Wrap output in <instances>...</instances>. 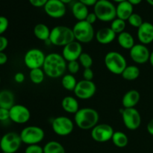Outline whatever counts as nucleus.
Listing matches in <instances>:
<instances>
[{
	"instance_id": "obj_1",
	"label": "nucleus",
	"mask_w": 153,
	"mask_h": 153,
	"mask_svg": "<svg viewBox=\"0 0 153 153\" xmlns=\"http://www.w3.org/2000/svg\"><path fill=\"white\" fill-rule=\"evenodd\" d=\"M67 61L62 55L52 52L46 55L42 69L45 74L51 79H58L64 75L67 70Z\"/></svg>"
},
{
	"instance_id": "obj_2",
	"label": "nucleus",
	"mask_w": 153,
	"mask_h": 153,
	"mask_svg": "<svg viewBox=\"0 0 153 153\" xmlns=\"http://www.w3.org/2000/svg\"><path fill=\"white\" fill-rule=\"evenodd\" d=\"M100 115L91 108H83L75 114L74 120L77 126L83 130L92 129L98 124Z\"/></svg>"
},
{
	"instance_id": "obj_3",
	"label": "nucleus",
	"mask_w": 153,
	"mask_h": 153,
	"mask_svg": "<svg viewBox=\"0 0 153 153\" xmlns=\"http://www.w3.org/2000/svg\"><path fill=\"white\" fill-rule=\"evenodd\" d=\"M75 37L73 28L65 25H57L51 30L49 42L57 46H65L74 41Z\"/></svg>"
},
{
	"instance_id": "obj_4",
	"label": "nucleus",
	"mask_w": 153,
	"mask_h": 153,
	"mask_svg": "<svg viewBox=\"0 0 153 153\" xmlns=\"http://www.w3.org/2000/svg\"><path fill=\"white\" fill-rule=\"evenodd\" d=\"M104 62L108 71L115 75L122 74L126 67L128 66L125 57L120 52L115 51H111L106 54Z\"/></svg>"
},
{
	"instance_id": "obj_5",
	"label": "nucleus",
	"mask_w": 153,
	"mask_h": 153,
	"mask_svg": "<svg viewBox=\"0 0 153 153\" xmlns=\"http://www.w3.org/2000/svg\"><path fill=\"white\" fill-rule=\"evenodd\" d=\"M94 12L102 22H112L117 18L116 7L108 0H99L94 5Z\"/></svg>"
},
{
	"instance_id": "obj_6",
	"label": "nucleus",
	"mask_w": 153,
	"mask_h": 153,
	"mask_svg": "<svg viewBox=\"0 0 153 153\" xmlns=\"http://www.w3.org/2000/svg\"><path fill=\"white\" fill-rule=\"evenodd\" d=\"M75 40L80 43H88L94 40L95 32L93 25L86 20L78 21L73 28Z\"/></svg>"
},
{
	"instance_id": "obj_7",
	"label": "nucleus",
	"mask_w": 153,
	"mask_h": 153,
	"mask_svg": "<svg viewBox=\"0 0 153 153\" xmlns=\"http://www.w3.org/2000/svg\"><path fill=\"white\" fill-rule=\"evenodd\" d=\"M22 143L25 144H39L44 139L45 132L43 128L36 126H29L21 131L19 134Z\"/></svg>"
},
{
	"instance_id": "obj_8",
	"label": "nucleus",
	"mask_w": 153,
	"mask_h": 153,
	"mask_svg": "<svg viewBox=\"0 0 153 153\" xmlns=\"http://www.w3.org/2000/svg\"><path fill=\"white\" fill-rule=\"evenodd\" d=\"M20 135L16 132H7L1 137L0 149L2 152L15 153L22 144Z\"/></svg>"
},
{
	"instance_id": "obj_9",
	"label": "nucleus",
	"mask_w": 153,
	"mask_h": 153,
	"mask_svg": "<svg viewBox=\"0 0 153 153\" xmlns=\"http://www.w3.org/2000/svg\"><path fill=\"white\" fill-rule=\"evenodd\" d=\"M45 55L44 52L39 49H31L25 52L24 55V64L29 70L42 68L44 64Z\"/></svg>"
},
{
	"instance_id": "obj_10",
	"label": "nucleus",
	"mask_w": 153,
	"mask_h": 153,
	"mask_svg": "<svg viewBox=\"0 0 153 153\" xmlns=\"http://www.w3.org/2000/svg\"><path fill=\"white\" fill-rule=\"evenodd\" d=\"M121 115L124 125L128 129L134 131L140 127L141 124V116L135 108L122 109Z\"/></svg>"
},
{
	"instance_id": "obj_11",
	"label": "nucleus",
	"mask_w": 153,
	"mask_h": 153,
	"mask_svg": "<svg viewBox=\"0 0 153 153\" xmlns=\"http://www.w3.org/2000/svg\"><path fill=\"white\" fill-rule=\"evenodd\" d=\"M52 128L54 132L59 136H67L74 129L73 122L69 117L60 116L54 118L52 123Z\"/></svg>"
},
{
	"instance_id": "obj_12",
	"label": "nucleus",
	"mask_w": 153,
	"mask_h": 153,
	"mask_svg": "<svg viewBox=\"0 0 153 153\" xmlns=\"http://www.w3.org/2000/svg\"><path fill=\"white\" fill-rule=\"evenodd\" d=\"M114 131L111 126L106 123L97 124L91 129V135L94 140L98 143H105L111 140Z\"/></svg>"
},
{
	"instance_id": "obj_13",
	"label": "nucleus",
	"mask_w": 153,
	"mask_h": 153,
	"mask_svg": "<svg viewBox=\"0 0 153 153\" xmlns=\"http://www.w3.org/2000/svg\"><path fill=\"white\" fill-rule=\"evenodd\" d=\"M97 91V86L93 81L81 80L78 82L74 94L80 100H89L94 97Z\"/></svg>"
},
{
	"instance_id": "obj_14",
	"label": "nucleus",
	"mask_w": 153,
	"mask_h": 153,
	"mask_svg": "<svg viewBox=\"0 0 153 153\" xmlns=\"http://www.w3.org/2000/svg\"><path fill=\"white\" fill-rule=\"evenodd\" d=\"M10 111V120L17 124L26 123L31 117V112L29 109L22 105L15 104Z\"/></svg>"
},
{
	"instance_id": "obj_15",
	"label": "nucleus",
	"mask_w": 153,
	"mask_h": 153,
	"mask_svg": "<svg viewBox=\"0 0 153 153\" xmlns=\"http://www.w3.org/2000/svg\"><path fill=\"white\" fill-rule=\"evenodd\" d=\"M44 11L53 19H60L66 14V5L60 0H49L45 4Z\"/></svg>"
},
{
	"instance_id": "obj_16",
	"label": "nucleus",
	"mask_w": 153,
	"mask_h": 153,
	"mask_svg": "<svg viewBox=\"0 0 153 153\" xmlns=\"http://www.w3.org/2000/svg\"><path fill=\"white\" fill-rule=\"evenodd\" d=\"M130 57L134 63L138 64H143L149 61L150 52L146 45L142 43L134 44V46L130 49Z\"/></svg>"
},
{
	"instance_id": "obj_17",
	"label": "nucleus",
	"mask_w": 153,
	"mask_h": 153,
	"mask_svg": "<svg viewBox=\"0 0 153 153\" xmlns=\"http://www.w3.org/2000/svg\"><path fill=\"white\" fill-rule=\"evenodd\" d=\"M82 52L83 51H82V43L74 40L63 47L62 56L66 60V61L70 62V61L79 60V58Z\"/></svg>"
},
{
	"instance_id": "obj_18",
	"label": "nucleus",
	"mask_w": 153,
	"mask_h": 153,
	"mask_svg": "<svg viewBox=\"0 0 153 153\" xmlns=\"http://www.w3.org/2000/svg\"><path fill=\"white\" fill-rule=\"evenodd\" d=\"M137 36L140 43L150 44L153 42V24L149 22H143L137 28Z\"/></svg>"
},
{
	"instance_id": "obj_19",
	"label": "nucleus",
	"mask_w": 153,
	"mask_h": 153,
	"mask_svg": "<svg viewBox=\"0 0 153 153\" xmlns=\"http://www.w3.org/2000/svg\"><path fill=\"white\" fill-rule=\"evenodd\" d=\"M117 34L114 32L110 27H105L99 29L95 34L97 41L102 45H107L112 43L116 38Z\"/></svg>"
},
{
	"instance_id": "obj_20",
	"label": "nucleus",
	"mask_w": 153,
	"mask_h": 153,
	"mask_svg": "<svg viewBox=\"0 0 153 153\" xmlns=\"http://www.w3.org/2000/svg\"><path fill=\"white\" fill-rule=\"evenodd\" d=\"M140 100V93L136 90H130L126 93L122 99V105L123 108H134Z\"/></svg>"
},
{
	"instance_id": "obj_21",
	"label": "nucleus",
	"mask_w": 153,
	"mask_h": 153,
	"mask_svg": "<svg viewBox=\"0 0 153 153\" xmlns=\"http://www.w3.org/2000/svg\"><path fill=\"white\" fill-rule=\"evenodd\" d=\"M133 10H134L133 5L130 4L127 0L118 3L117 6L116 7L117 18L125 21L128 20L130 16L133 13Z\"/></svg>"
},
{
	"instance_id": "obj_22",
	"label": "nucleus",
	"mask_w": 153,
	"mask_h": 153,
	"mask_svg": "<svg viewBox=\"0 0 153 153\" xmlns=\"http://www.w3.org/2000/svg\"><path fill=\"white\" fill-rule=\"evenodd\" d=\"M15 97L13 93L8 90L0 91V108L10 110L15 105Z\"/></svg>"
},
{
	"instance_id": "obj_23",
	"label": "nucleus",
	"mask_w": 153,
	"mask_h": 153,
	"mask_svg": "<svg viewBox=\"0 0 153 153\" xmlns=\"http://www.w3.org/2000/svg\"><path fill=\"white\" fill-rule=\"evenodd\" d=\"M61 107L64 111L69 114H76L79 110V105L75 97H65L61 101Z\"/></svg>"
},
{
	"instance_id": "obj_24",
	"label": "nucleus",
	"mask_w": 153,
	"mask_h": 153,
	"mask_svg": "<svg viewBox=\"0 0 153 153\" xmlns=\"http://www.w3.org/2000/svg\"><path fill=\"white\" fill-rule=\"evenodd\" d=\"M72 13L73 16L78 21H82L86 19L89 11H88V6L82 4L80 1H77L72 6Z\"/></svg>"
},
{
	"instance_id": "obj_25",
	"label": "nucleus",
	"mask_w": 153,
	"mask_h": 153,
	"mask_svg": "<svg viewBox=\"0 0 153 153\" xmlns=\"http://www.w3.org/2000/svg\"><path fill=\"white\" fill-rule=\"evenodd\" d=\"M33 32H34V35L38 40H43V41H49L51 30L46 24L37 23L34 27Z\"/></svg>"
},
{
	"instance_id": "obj_26",
	"label": "nucleus",
	"mask_w": 153,
	"mask_h": 153,
	"mask_svg": "<svg viewBox=\"0 0 153 153\" xmlns=\"http://www.w3.org/2000/svg\"><path fill=\"white\" fill-rule=\"evenodd\" d=\"M117 42L123 49L128 50H130L134 46V37L132 34L128 31H123L119 34L117 37Z\"/></svg>"
},
{
	"instance_id": "obj_27",
	"label": "nucleus",
	"mask_w": 153,
	"mask_h": 153,
	"mask_svg": "<svg viewBox=\"0 0 153 153\" xmlns=\"http://www.w3.org/2000/svg\"><path fill=\"white\" fill-rule=\"evenodd\" d=\"M123 79L127 81H134L136 80L140 76V69L134 65L127 66L122 74Z\"/></svg>"
},
{
	"instance_id": "obj_28",
	"label": "nucleus",
	"mask_w": 153,
	"mask_h": 153,
	"mask_svg": "<svg viewBox=\"0 0 153 153\" xmlns=\"http://www.w3.org/2000/svg\"><path fill=\"white\" fill-rule=\"evenodd\" d=\"M114 144L118 148H124L128 145V138L123 131H114L111 138Z\"/></svg>"
},
{
	"instance_id": "obj_29",
	"label": "nucleus",
	"mask_w": 153,
	"mask_h": 153,
	"mask_svg": "<svg viewBox=\"0 0 153 153\" xmlns=\"http://www.w3.org/2000/svg\"><path fill=\"white\" fill-rule=\"evenodd\" d=\"M43 153H66V151L61 143L55 140H52L43 146Z\"/></svg>"
},
{
	"instance_id": "obj_30",
	"label": "nucleus",
	"mask_w": 153,
	"mask_h": 153,
	"mask_svg": "<svg viewBox=\"0 0 153 153\" xmlns=\"http://www.w3.org/2000/svg\"><path fill=\"white\" fill-rule=\"evenodd\" d=\"M78 82L73 75L66 74L62 76L61 79V85L63 88L68 91H74Z\"/></svg>"
},
{
	"instance_id": "obj_31",
	"label": "nucleus",
	"mask_w": 153,
	"mask_h": 153,
	"mask_svg": "<svg viewBox=\"0 0 153 153\" xmlns=\"http://www.w3.org/2000/svg\"><path fill=\"white\" fill-rule=\"evenodd\" d=\"M45 73L42 68L30 70L29 78L31 82L34 85H40L44 81Z\"/></svg>"
},
{
	"instance_id": "obj_32",
	"label": "nucleus",
	"mask_w": 153,
	"mask_h": 153,
	"mask_svg": "<svg viewBox=\"0 0 153 153\" xmlns=\"http://www.w3.org/2000/svg\"><path fill=\"white\" fill-rule=\"evenodd\" d=\"M126 27V23L125 20L116 18L111 22L110 28L116 34H120V33L125 31Z\"/></svg>"
},
{
	"instance_id": "obj_33",
	"label": "nucleus",
	"mask_w": 153,
	"mask_h": 153,
	"mask_svg": "<svg viewBox=\"0 0 153 153\" xmlns=\"http://www.w3.org/2000/svg\"><path fill=\"white\" fill-rule=\"evenodd\" d=\"M79 62L80 65H82L84 68L86 69L91 68L94 61H93L92 57L89 54L86 53V52H82V55L79 58Z\"/></svg>"
},
{
	"instance_id": "obj_34",
	"label": "nucleus",
	"mask_w": 153,
	"mask_h": 153,
	"mask_svg": "<svg viewBox=\"0 0 153 153\" xmlns=\"http://www.w3.org/2000/svg\"><path fill=\"white\" fill-rule=\"evenodd\" d=\"M127 21H128V22L129 23L130 25H131V26L134 27V28H138L143 22L141 16L139 15L138 13H133L130 16V17L128 18Z\"/></svg>"
},
{
	"instance_id": "obj_35",
	"label": "nucleus",
	"mask_w": 153,
	"mask_h": 153,
	"mask_svg": "<svg viewBox=\"0 0 153 153\" xmlns=\"http://www.w3.org/2000/svg\"><path fill=\"white\" fill-rule=\"evenodd\" d=\"M67 69L68 70L69 73L72 75H74L79 71L80 69V64L79 61H73L68 62L67 66Z\"/></svg>"
},
{
	"instance_id": "obj_36",
	"label": "nucleus",
	"mask_w": 153,
	"mask_h": 153,
	"mask_svg": "<svg viewBox=\"0 0 153 153\" xmlns=\"http://www.w3.org/2000/svg\"><path fill=\"white\" fill-rule=\"evenodd\" d=\"M25 153H43V147L39 144L28 145L25 149Z\"/></svg>"
},
{
	"instance_id": "obj_37",
	"label": "nucleus",
	"mask_w": 153,
	"mask_h": 153,
	"mask_svg": "<svg viewBox=\"0 0 153 153\" xmlns=\"http://www.w3.org/2000/svg\"><path fill=\"white\" fill-rule=\"evenodd\" d=\"M9 25V21L7 17L4 16H0V35L4 34L7 31Z\"/></svg>"
},
{
	"instance_id": "obj_38",
	"label": "nucleus",
	"mask_w": 153,
	"mask_h": 153,
	"mask_svg": "<svg viewBox=\"0 0 153 153\" xmlns=\"http://www.w3.org/2000/svg\"><path fill=\"white\" fill-rule=\"evenodd\" d=\"M10 119V111L8 109L0 108V121L4 122Z\"/></svg>"
},
{
	"instance_id": "obj_39",
	"label": "nucleus",
	"mask_w": 153,
	"mask_h": 153,
	"mask_svg": "<svg viewBox=\"0 0 153 153\" xmlns=\"http://www.w3.org/2000/svg\"><path fill=\"white\" fill-rule=\"evenodd\" d=\"M94 73L91 68H86L83 71V78L85 80L92 81L94 79Z\"/></svg>"
},
{
	"instance_id": "obj_40",
	"label": "nucleus",
	"mask_w": 153,
	"mask_h": 153,
	"mask_svg": "<svg viewBox=\"0 0 153 153\" xmlns=\"http://www.w3.org/2000/svg\"><path fill=\"white\" fill-rule=\"evenodd\" d=\"M30 4L35 7H44L49 0H28Z\"/></svg>"
},
{
	"instance_id": "obj_41",
	"label": "nucleus",
	"mask_w": 153,
	"mask_h": 153,
	"mask_svg": "<svg viewBox=\"0 0 153 153\" xmlns=\"http://www.w3.org/2000/svg\"><path fill=\"white\" fill-rule=\"evenodd\" d=\"M8 45V40L5 37L0 35V52H4Z\"/></svg>"
},
{
	"instance_id": "obj_42",
	"label": "nucleus",
	"mask_w": 153,
	"mask_h": 153,
	"mask_svg": "<svg viewBox=\"0 0 153 153\" xmlns=\"http://www.w3.org/2000/svg\"><path fill=\"white\" fill-rule=\"evenodd\" d=\"M97 19H97V16H96V14L94 13V12H92V13H88V16H87L85 20H86L88 23L91 24V25H94V24L97 22Z\"/></svg>"
},
{
	"instance_id": "obj_43",
	"label": "nucleus",
	"mask_w": 153,
	"mask_h": 153,
	"mask_svg": "<svg viewBox=\"0 0 153 153\" xmlns=\"http://www.w3.org/2000/svg\"><path fill=\"white\" fill-rule=\"evenodd\" d=\"M25 75L22 73H21V72H18V73H16L14 75V81L16 83H22L25 81Z\"/></svg>"
},
{
	"instance_id": "obj_44",
	"label": "nucleus",
	"mask_w": 153,
	"mask_h": 153,
	"mask_svg": "<svg viewBox=\"0 0 153 153\" xmlns=\"http://www.w3.org/2000/svg\"><path fill=\"white\" fill-rule=\"evenodd\" d=\"M79 1L82 2V4H85L86 6H94L98 0H79Z\"/></svg>"
},
{
	"instance_id": "obj_45",
	"label": "nucleus",
	"mask_w": 153,
	"mask_h": 153,
	"mask_svg": "<svg viewBox=\"0 0 153 153\" xmlns=\"http://www.w3.org/2000/svg\"><path fill=\"white\" fill-rule=\"evenodd\" d=\"M7 56L5 53H4V52H0V65H4V64H6L7 61Z\"/></svg>"
},
{
	"instance_id": "obj_46",
	"label": "nucleus",
	"mask_w": 153,
	"mask_h": 153,
	"mask_svg": "<svg viewBox=\"0 0 153 153\" xmlns=\"http://www.w3.org/2000/svg\"><path fill=\"white\" fill-rule=\"evenodd\" d=\"M146 130L149 134L153 136V119L148 123L147 126H146Z\"/></svg>"
},
{
	"instance_id": "obj_47",
	"label": "nucleus",
	"mask_w": 153,
	"mask_h": 153,
	"mask_svg": "<svg viewBox=\"0 0 153 153\" xmlns=\"http://www.w3.org/2000/svg\"><path fill=\"white\" fill-rule=\"evenodd\" d=\"M130 4H132L133 6L134 5H137V4H140L142 1V0H127Z\"/></svg>"
},
{
	"instance_id": "obj_48",
	"label": "nucleus",
	"mask_w": 153,
	"mask_h": 153,
	"mask_svg": "<svg viewBox=\"0 0 153 153\" xmlns=\"http://www.w3.org/2000/svg\"><path fill=\"white\" fill-rule=\"evenodd\" d=\"M149 63L152 65V67H153V51L152 52H150V55H149Z\"/></svg>"
},
{
	"instance_id": "obj_49",
	"label": "nucleus",
	"mask_w": 153,
	"mask_h": 153,
	"mask_svg": "<svg viewBox=\"0 0 153 153\" xmlns=\"http://www.w3.org/2000/svg\"><path fill=\"white\" fill-rule=\"evenodd\" d=\"M60 1H62L63 3H64V4H68V3H70V2H71L72 1H73V0H60Z\"/></svg>"
},
{
	"instance_id": "obj_50",
	"label": "nucleus",
	"mask_w": 153,
	"mask_h": 153,
	"mask_svg": "<svg viewBox=\"0 0 153 153\" xmlns=\"http://www.w3.org/2000/svg\"><path fill=\"white\" fill-rule=\"evenodd\" d=\"M146 1L148 4H149L150 5L153 6V0H146Z\"/></svg>"
},
{
	"instance_id": "obj_51",
	"label": "nucleus",
	"mask_w": 153,
	"mask_h": 153,
	"mask_svg": "<svg viewBox=\"0 0 153 153\" xmlns=\"http://www.w3.org/2000/svg\"><path fill=\"white\" fill-rule=\"evenodd\" d=\"M112 1H115V2H117V3H120V2H122V1H126V0H112Z\"/></svg>"
},
{
	"instance_id": "obj_52",
	"label": "nucleus",
	"mask_w": 153,
	"mask_h": 153,
	"mask_svg": "<svg viewBox=\"0 0 153 153\" xmlns=\"http://www.w3.org/2000/svg\"><path fill=\"white\" fill-rule=\"evenodd\" d=\"M1 137H0V142H1Z\"/></svg>"
},
{
	"instance_id": "obj_53",
	"label": "nucleus",
	"mask_w": 153,
	"mask_h": 153,
	"mask_svg": "<svg viewBox=\"0 0 153 153\" xmlns=\"http://www.w3.org/2000/svg\"><path fill=\"white\" fill-rule=\"evenodd\" d=\"M0 83H1V78H0Z\"/></svg>"
},
{
	"instance_id": "obj_54",
	"label": "nucleus",
	"mask_w": 153,
	"mask_h": 153,
	"mask_svg": "<svg viewBox=\"0 0 153 153\" xmlns=\"http://www.w3.org/2000/svg\"><path fill=\"white\" fill-rule=\"evenodd\" d=\"M1 153H6V152H1Z\"/></svg>"
},
{
	"instance_id": "obj_55",
	"label": "nucleus",
	"mask_w": 153,
	"mask_h": 153,
	"mask_svg": "<svg viewBox=\"0 0 153 153\" xmlns=\"http://www.w3.org/2000/svg\"><path fill=\"white\" fill-rule=\"evenodd\" d=\"M98 1H99V0H98Z\"/></svg>"
}]
</instances>
